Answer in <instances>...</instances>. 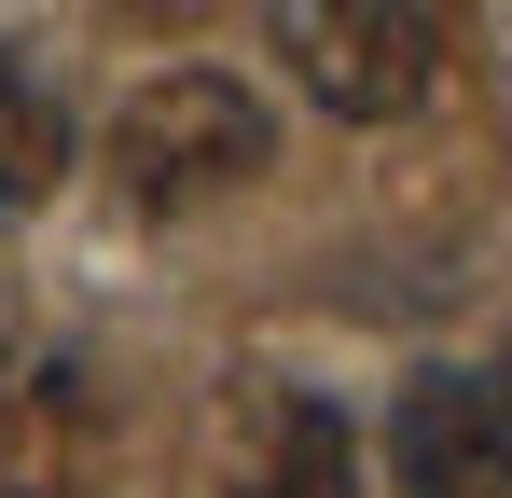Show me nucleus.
<instances>
[{
    "mask_svg": "<svg viewBox=\"0 0 512 498\" xmlns=\"http://www.w3.org/2000/svg\"><path fill=\"white\" fill-rule=\"evenodd\" d=\"M97 153H111V194L125 208H208V194H236V180L277 166V111L236 70H153L111 111Z\"/></svg>",
    "mask_w": 512,
    "mask_h": 498,
    "instance_id": "obj_1",
    "label": "nucleus"
},
{
    "mask_svg": "<svg viewBox=\"0 0 512 498\" xmlns=\"http://www.w3.org/2000/svg\"><path fill=\"white\" fill-rule=\"evenodd\" d=\"M277 70L333 125H402L443 83V0H277Z\"/></svg>",
    "mask_w": 512,
    "mask_h": 498,
    "instance_id": "obj_2",
    "label": "nucleus"
},
{
    "mask_svg": "<svg viewBox=\"0 0 512 498\" xmlns=\"http://www.w3.org/2000/svg\"><path fill=\"white\" fill-rule=\"evenodd\" d=\"M208 498H360V457H346L333 402L236 388V402L208 415Z\"/></svg>",
    "mask_w": 512,
    "mask_h": 498,
    "instance_id": "obj_3",
    "label": "nucleus"
},
{
    "mask_svg": "<svg viewBox=\"0 0 512 498\" xmlns=\"http://www.w3.org/2000/svg\"><path fill=\"white\" fill-rule=\"evenodd\" d=\"M388 471L416 498H512V360L499 374H429L388 415Z\"/></svg>",
    "mask_w": 512,
    "mask_h": 498,
    "instance_id": "obj_4",
    "label": "nucleus"
},
{
    "mask_svg": "<svg viewBox=\"0 0 512 498\" xmlns=\"http://www.w3.org/2000/svg\"><path fill=\"white\" fill-rule=\"evenodd\" d=\"M97 471V388L84 360H0V498H84Z\"/></svg>",
    "mask_w": 512,
    "mask_h": 498,
    "instance_id": "obj_5",
    "label": "nucleus"
},
{
    "mask_svg": "<svg viewBox=\"0 0 512 498\" xmlns=\"http://www.w3.org/2000/svg\"><path fill=\"white\" fill-rule=\"evenodd\" d=\"M56 180H70V97L28 56H0V222H28Z\"/></svg>",
    "mask_w": 512,
    "mask_h": 498,
    "instance_id": "obj_6",
    "label": "nucleus"
},
{
    "mask_svg": "<svg viewBox=\"0 0 512 498\" xmlns=\"http://www.w3.org/2000/svg\"><path fill=\"white\" fill-rule=\"evenodd\" d=\"M111 14H125V28H194L208 0H111Z\"/></svg>",
    "mask_w": 512,
    "mask_h": 498,
    "instance_id": "obj_7",
    "label": "nucleus"
}]
</instances>
